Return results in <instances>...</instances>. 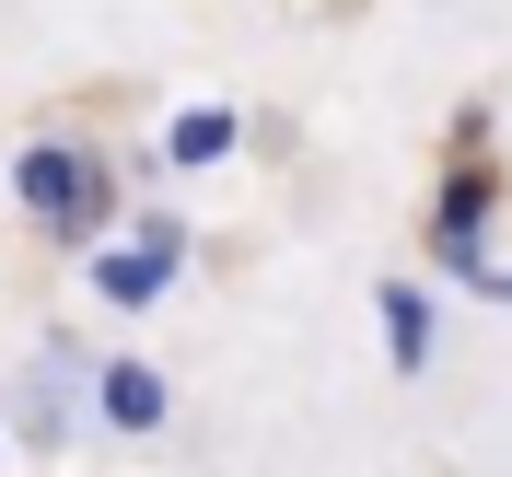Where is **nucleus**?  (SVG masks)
<instances>
[{
	"label": "nucleus",
	"mask_w": 512,
	"mask_h": 477,
	"mask_svg": "<svg viewBox=\"0 0 512 477\" xmlns=\"http://www.w3.org/2000/svg\"><path fill=\"white\" fill-rule=\"evenodd\" d=\"M12 198H24V222L59 233V245H94V233L117 222V175H105L82 140H35V152L12 163Z\"/></svg>",
	"instance_id": "f257e3e1"
},
{
	"label": "nucleus",
	"mask_w": 512,
	"mask_h": 477,
	"mask_svg": "<svg viewBox=\"0 0 512 477\" xmlns=\"http://www.w3.org/2000/svg\"><path fill=\"white\" fill-rule=\"evenodd\" d=\"M175 256H187V222H140V245L94 256V280H105V303H152V291L175 280Z\"/></svg>",
	"instance_id": "f03ea898"
},
{
	"label": "nucleus",
	"mask_w": 512,
	"mask_h": 477,
	"mask_svg": "<svg viewBox=\"0 0 512 477\" xmlns=\"http://www.w3.org/2000/svg\"><path fill=\"white\" fill-rule=\"evenodd\" d=\"M94 408H105V431H163V373H152V361H105Z\"/></svg>",
	"instance_id": "7ed1b4c3"
},
{
	"label": "nucleus",
	"mask_w": 512,
	"mask_h": 477,
	"mask_svg": "<svg viewBox=\"0 0 512 477\" xmlns=\"http://www.w3.org/2000/svg\"><path fill=\"white\" fill-rule=\"evenodd\" d=\"M163 152L187 163V175H198V163H222V152H233V105H187V117L163 128Z\"/></svg>",
	"instance_id": "20e7f679"
},
{
	"label": "nucleus",
	"mask_w": 512,
	"mask_h": 477,
	"mask_svg": "<svg viewBox=\"0 0 512 477\" xmlns=\"http://www.w3.org/2000/svg\"><path fill=\"white\" fill-rule=\"evenodd\" d=\"M384 338H396V373H419V361H431V303H419L408 280H384Z\"/></svg>",
	"instance_id": "39448f33"
},
{
	"label": "nucleus",
	"mask_w": 512,
	"mask_h": 477,
	"mask_svg": "<svg viewBox=\"0 0 512 477\" xmlns=\"http://www.w3.org/2000/svg\"><path fill=\"white\" fill-rule=\"evenodd\" d=\"M24 431H35V443H59V431H70V361H47V373H35V396H24Z\"/></svg>",
	"instance_id": "423d86ee"
},
{
	"label": "nucleus",
	"mask_w": 512,
	"mask_h": 477,
	"mask_svg": "<svg viewBox=\"0 0 512 477\" xmlns=\"http://www.w3.org/2000/svg\"><path fill=\"white\" fill-rule=\"evenodd\" d=\"M478 291H501V303H512V268H489V280H478Z\"/></svg>",
	"instance_id": "0eeeda50"
}]
</instances>
